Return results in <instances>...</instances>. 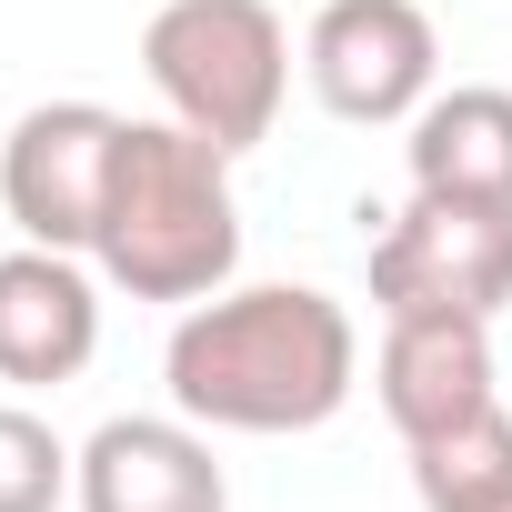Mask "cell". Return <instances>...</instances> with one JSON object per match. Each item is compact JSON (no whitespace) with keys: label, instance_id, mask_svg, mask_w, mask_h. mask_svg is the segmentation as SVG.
<instances>
[{"label":"cell","instance_id":"6da1fadb","mask_svg":"<svg viewBox=\"0 0 512 512\" xmlns=\"http://www.w3.org/2000/svg\"><path fill=\"white\" fill-rule=\"evenodd\" d=\"M161 382L201 432H322L362 382V332L312 282H241L171 322Z\"/></svg>","mask_w":512,"mask_h":512},{"label":"cell","instance_id":"7a4b0ae2","mask_svg":"<svg viewBox=\"0 0 512 512\" xmlns=\"http://www.w3.org/2000/svg\"><path fill=\"white\" fill-rule=\"evenodd\" d=\"M101 282H121L131 302H211L241 272V191H231V151L161 121L121 131L111 161V201H101V241H91Z\"/></svg>","mask_w":512,"mask_h":512},{"label":"cell","instance_id":"3957f363","mask_svg":"<svg viewBox=\"0 0 512 512\" xmlns=\"http://www.w3.org/2000/svg\"><path fill=\"white\" fill-rule=\"evenodd\" d=\"M141 71L181 131L241 161L251 141H272L292 101V31L272 0H161L141 31Z\"/></svg>","mask_w":512,"mask_h":512},{"label":"cell","instance_id":"277c9868","mask_svg":"<svg viewBox=\"0 0 512 512\" xmlns=\"http://www.w3.org/2000/svg\"><path fill=\"white\" fill-rule=\"evenodd\" d=\"M372 302L392 312H512V201H442L412 191L372 241Z\"/></svg>","mask_w":512,"mask_h":512},{"label":"cell","instance_id":"5b68a950","mask_svg":"<svg viewBox=\"0 0 512 512\" xmlns=\"http://www.w3.org/2000/svg\"><path fill=\"white\" fill-rule=\"evenodd\" d=\"M442 41L422 0H322L312 31H302V81L332 121L352 131H392L432 101Z\"/></svg>","mask_w":512,"mask_h":512},{"label":"cell","instance_id":"8992f818","mask_svg":"<svg viewBox=\"0 0 512 512\" xmlns=\"http://www.w3.org/2000/svg\"><path fill=\"white\" fill-rule=\"evenodd\" d=\"M121 111L101 101H41L0 141V211L41 251H91L101 241V201H111V161H121Z\"/></svg>","mask_w":512,"mask_h":512},{"label":"cell","instance_id":"52a82bcc","mask_svg":"<svg viewBox=\"0 0 512 512\" xmlns=\"http://www.w3.org/2000/svg\"><path fill=\"white\" fill-rule=\"evenodd\" d=\"M372 392H382L402 442H442V432L482 422L502 402L492 392V322H472V312H392Z\"/></svg>","mask_w":512,"mask_h":512},{"label":"cell","instance_id":"ba28073f","mask_svg":"<svg viewBox=\"0 0 512 512\" xmlns=\"http://www.w3.org/2000/svg\"><path fill=\"white\" fill-rule=\"evenodd\" d=\"M81 512H231V472L191 412H121L81 442Z\"/></svg>","mask_w":512,"mask_h":512},{"label":"cell","instance_id":"9c48e42d","mask_svg":"<svg viewBox=\"0 0 512 512\" xmlns=\"http://www.w3.org/2000/svg\"><path fill=\"white\" fill-rule=\"evenodd\" d=\"M101 352V292L81 272V251H0V382L21 392H61L81 382Z\"/></svg>","mask_w":512,"mask_h":512},{"label":"cell","instance_id":"30bf717a","mask_svg":"<svg viewBox=\"0 0 512 512\" xmlns=\"http://www.w3.org/2000/svg\"><path fill=\"white\" fill-rule=\"evenodd\" d=\"M402 131H412V141H402L412 191H442V201H512V91H492V81L432 91Z\"/></svg>","mask_w":512,"mask_h":512},{"label":"cell","instance_id":"8fae6325","mask_svg":"<svg viewBox=\"0 0 512 512\" xmlns=\"http://www.w3.org/2000/svg\"><path fill=\"white\" fill-rule=\"evenodd\" d=\"M412 492L422 512H512V412L492 402L482 422L412 442Z\"/></svg>","mask_w":512,"mask_h":512},{"label":"cell","instance_id":"7c38bea8","mask_svg":"<svg viewBox=\"0 0 512 512\" xmlns=\"http://www.w3.org/2000/svg\"><path fill=\"white\" fill-rule=\"evenodd\" d=\"M71 482H81V452L31 402H0V512H61Z\"/></svg>","mask_w":512,"mask_h":512}]
</instances>
